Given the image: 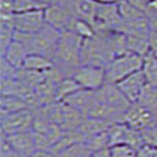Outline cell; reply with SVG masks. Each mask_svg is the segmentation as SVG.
Returning <instances> with one entry per match:
<instances>
[{
    "label": "cell",
    "mask_w": 157,
    "mask_h": 157,
    "mask_svg": "<svg viewBox=\"0 0 157 157\" xmlns=\"http://www.w3.org/2000/svg\"><path fill=\"white\" fill-rule=\"evenodd\" d=\"M60 36L62 32L46 23V25L40 31L36 33L16 32L14 39L21 43L26 47L29 55L30 53L43 55L55 62L57 46L60 39Z\"/></svg>",
    "instance_id": "cell-1"
},
{
    "label": "cell",
    "mask_w": 157,
    "mask_h": 157,
    "mask_svg": "<svg viewBox=\"0 0 157 157\" xmlns=\"http://www.w3.org/2000/svg\"><path fill=\"white\" fill-rule=\"evenodd\" d=\"M82 45L83 39L73 31L62 32L57 46L55 65L60 70L64 77H71L75 70L82 65Z\"/></svg>",
    "instance_id": "cell-2"
},
{
    "label": "cell",
    "mask_w": 157,
    "mask_h": 157,
    "mask_svg": "<svg viewBox=\"0 0 157 157\" xmlns=\"http://www.w3.org/2000/svg\"><path fill=\"white\" fill-rule=\"evenodd\" d=\"M116 57L111 46L108 32H96L94 38L83 40L82 65H92L105 69L106 65Z\"/></svg>",
    "instance_id": "cell-3"
},
{
    "label": "cell",
    "mask_w": 157,
    "mask_h": 157,
    "mask_svg": "<svg viewBox=\"0 0 157 157\" xmlns=\"http://www.w3.org/2000/svg\"><path fill=\"white\" fill-rule=\"evenodd\" d=\"M143 67V57L126 52L121 56L115 57L105 67L106 82L117 84L121 80L129 77L137 71L142 70Z\"/></svg>",
    "instance_id": "cell-4"
},
{
    "label": "cell",
    "mask_w": 157,
    "mask_h": 157,
    "mask_svg": "<svg viewBox=\"0 0 157 157\" xmlns=\"http://www.w3.org/2000/svg\"><path fill=\"white\" fill-rule=\"evenodd\" d=\"M71 77L83 90L89 91H97L106 83L105 69L92 65H80L75 70Z\"/></svg>",
    "instance_id": "cell-5"
},
{
    "label": "cell",
    "mask_w": 157,
    "mask_h": 157,
    "mask_svg": "<svg viewBox=\"0 0 157 157\" xmlns=\"http://www.w3.org/2000/svg\"><path fill=\"white\" fill-rule=\"evenodd\" d=\"M44 13L46 23L60 32L72 31L73 24L77 19L72 8L60 4H50L44 10Z\"/></svg>",
    "instance_id": "cell-6"
},
{
    "label": "cell",
    "mask_w": 157,
    "mask_h": 157,
    "mask_svg": "<svg viewBox=\"0 0 157 157\" xmlns=\"http://www.w3.org/2000/svg\"><path fill=\"white\" fill-rule=\"evenodd\" d=\"M34 115L31 109H26L1 116V134L5 136L20 134L33 129Z\"/></svg>",
    "instance_id": "cell-7"
},
{
    "label": "cell",
    "mask_w": 157,
    "mask_h": 157,
    "mask_svg": "<svg viewBox=\"0 0 157 157\" xmlns=\"http://www.w3.org/2000/svg\"><path fill=\"white\" fill-rule=\"evenodd\" d=\"M122 123H125L137 131H142L148 126L156 124V115L141 103H131Z\"/></svg>",
    "instance_id": "cell-8"
},
{
    "label": "cell",
    "mask_w": 157,
    "mask_h": 157,
    "mask_svg": "<svg viewBox=\"0 0 157 157\" xmlns=\"http://www.w3.org/2000/svg\"><path fill=\"white\" fill-rule=\"evenodd\" d=\"M122 18L118 13L117 4L115 5H98L97 14L94 19L96 32H110L117 31L122 24Z\"/></svg>",
    "instance_id": "cell-9"
},
{
    "label": "cell",
    "mask_w": 157,
    "mask_h": 157,
    "mask_svg": "<svg viewBox=\"0 0 157 157\" xmlns=\"http://www.w3.org/2000/svg\"><path fill=\"white\" fill-rule=\"evenodd\" d=\"M44 10H33L14 13L16 31L23 33H36L40 31L46 25Z\"/></svg>",
    "instance_id": "cell-10"
},
{
    "label": "cell",
    "mask_w": 157,
    "mask_h": 157,
    "mask_svg": "<svg viewBox=\"0 0 157 157\" xmlns=\"http://www.w3.org/2000/svg\"><path fill=\"white\" fill-rule=\"evenodd\" d=\"M147 85H148V80L142 70L135 72L132 75H130L129 77H126L123 80H121L119 83H117L118 89L129 99L130 103H137L140 101Z\"/></svg>",
    "instance_id": "cell-11"
},
{
    "label": "cell",
    "mask_w": 157,
    "mask_h": 157,
    "mask_svg": "<svg viewBox=\"0 0 157 157\" xmlns=\"http://www.w3.org/2000/svg\"><path fill=\"white\" fill-rule=\"evenodd\" d=\"M14 13H0V52H6L16 37Z\"/></svg>",
    "instance_id": "cell-12"
},
{
    "label": "cell",
    "mask_w": 157,
    "mask_h": 157,
    "mask_svg": "<svg viewBox=\"0 0 157 157\" xmlns=\"http://www.w3.org/2000/svg\"><path fill=\"white\" fill-rule=\"evenodd\" d=\"M96 98H97L96 91H89V90H83L82 89L77 92H75L73 94H71L70 97H67L64 102L71 105L72 108L80 111L86 117L87 113L90 112V110L94 106Z\"/></svg>",
    "instance_id": "cell-13"
},
{
    "label": "cell",
    "mask_w": 157,
    "mask_h": 157,
    "mask_svg": "<svg viewBox=\"0 0 157 157\" xmlns=\"http://www.w3.org/2000/svg\"><path fill=\"white\" fill-rule=\"evenodd\" d=\"M6 137L8 142L11 143V145L21 157H30L37 150L32 130L12 135V136H6Z\"/></svg>",
    "instance_id": "cell-14"
},
{
    "label": "cell",
    "mask_w": 157,
    "mask_h": 157,
    "mask_svg": "<svg viewBox=\"0 0 157 157\" xmlns=\"http://www.w3.org/2000/svg\"><path fill=\"white\" fill-rule=\"evenodd\" d=\"M150 31H151V27L147 16L132 21H122V24L117 29V32L124 33L125 36H132V37H140V38H149Z\"/></svg>",
    "instance_id": "cell-15"
},
{
    "label": "cell",
    "mask_w": 157,
    "mask_h": 157,
    "mask_svg": "<svg viewBox=\"0 0 157 157\" xmlns=\"http://www.w3.org/2000/svg\"><path fill=\"white\" fill-rule=\"evenodd\" d=\"M111 124H112V122L106 121V119L85 117L78 130L85 136V138H86L87 141L89 138H92V137L97 136V135L108 131V129L110 128Z\"/></svg>",
    "instance_id": "cell-16"
},
{
    "label": "cell",
    "mask_w": 157,
    "mask_h": 157,
    "mask_svg": "<svg viewBox=\"0 0 157 157\" xmlns=\"http://www.w3.org/2000/svg\"><path fill=\"white\" fill-rule=\"evenodd\" d=\"M85 116L80 111L72 108L65 102H62V124L60 126L64 130H78Z\"/></svg>",
    "instance_id": "cell-17"
},
{
    "label": "cell",
    "mask_w": 157,
    "mask_h": 157,
    "mask_svg": "<svg viewBox=\"0 0 157 157\" xmlns=\"http://www.w3.org/2000/svg\"><path fill=\"white\" fill-rule=\"evenodd\" d=\"M29 56V52L26 50V47L24 46L21 43H19L18 40H13V43L8 46L6 52L1 56L2 58H5L11 65H13L17 69H23L25 60Z\"/></svg>",
    "instance_id": "cell-18"
},
{
    "label": "cell",
    "mask_w": 157,
    "mask_h": 157,
    "mask_svg": "<svg viewBox=\"0 0 157 157\" xmlns=\"http://www.w3.org/2000/svg\"><path fill=\"white\" fill-rule=\"evenodd\" d=\"M98 5L99 4H97L94 0H76L72 8H73L77 18L83 19L91 25H94Z\"/></svg>",
    "instance_id": "cell-19"
},
{
    "label": "cell",
    "mask_w": 157,
    "mask_h": 157,
    "mask_svg": "<svg viewBox=\"0 0 157 157\" xmlns=\"http://www.w3.org/2000/svg\"><path fill=\"white\" fill-rule=\"evenodd\" d=\"M53 66H55V62L52 59L43 55H38V53H30L25 60L23 69L45 73L48 70H51Z\"/></svg>",
    "instance_id": "cell-20"
},
{
    "label": "cell",
    "mask_w": 157,
    "mask_h": 157,
    "mask_svg": "<svg viewBox=\"0 0 157 157\" xmlns=\"http://www.w3.org/2000/svg\"><path fill=\"white\" fill-rule=\"evenodd\" d=\"M30 109V105L26 101L14 96H1L0 98V113L1 116H6L10 113H14L18 111Z\"/></svg>",
    "instance_id": "cell-21"
},
{
    "label": "cell",
    "mask_w": 157,
    "mask_h": 157,
    "mask_svg": "<svg viewBox=\"0 0 157 157\" xmlns=\"http://www.w3.org/2000/svg\"><path fill=\"white\" fill-rule=\"evenodd\" d=\"M142 71L145 75L148 84L151 86L157 85V56L156 53L150 50L147 55L143 57V67Z\"/></svg>",
    "instance_id": "cell-22"
},
{
    "label": "cell",
    "mask_w": 157,
    "mask_h": 157,
    "mask_svg": "<svg viewBox=\"0 0 157 157\" xmlns=\"http://www.w3.org/2000/svg\"><path fill=\"white\" fill-rule=\"evenodd\" d=\"M82 90L78 83L72 77H65L57 84V102H64L71 94Z\"/></svg>",
    "instance_id": "cell-23"
},
{
    "label": "cell",
    "mask_w": 157,
    "mask_h": 157,
    "mask_svg": "<svg viewBox=\"0 0 157 157\" xmlns=\"http://www.w3.org/2000/svg\"><path fill=\"white\" fill-rule=\"evenodd\" d=\"M126 45L128 51L136 55L144 57L151 50L149 43V38H140V37H132L126 36Z\"/></svg>",
    "instance_id": "cell-24"
},
{
    "label": "cell",
    "mask_w": 157,
    "mask_h": 157,
    "mask_svg": "<svg viewBox=\"0 0 157 157\" xmlns=\"http://www.w3.org/2000/svg\"><path fill=\"white\" fill-rule=\"evenodd\" d=\"M92 154L86 142H80L56 154V157H92Z\"/></svg>",
    "instance_id": "cell-25"
},
{
    "label": "cell",
    "mask_w": 157,
    "mask_h": 157,
    "mask_svg": "<svg viewBox=\"0 0 157 157\" xmlns=\"http://www.w3.org/2000/svg\"><path fill=\"white\" fill-rule=\"evenodd\" d=\"M117 8L118 13H119L123 21H132V20H136V19H140L142 17L147 16L144 12L140 11L138 8L134 7L132 5L126 2L125 0H121L117 4Z\"/></svg>",
    "instance_id": "cell-26"
},
{
    "label": "cell",
    "mask_w": 157,
    "mask_h": 157,
    "mask_svg": "<svg viewBox=\"0 0 157 157\" xmlns=\"http://www.w3.org/2000/svg\"><path fill=\"white\" fill-rule=\"evenodd\" d=\"M72 31L77 36H79L83 40L94 38L96 36V30H94V25H91L90 23H87L83 19H79V18L76 19V21L73 24V27H72Z\"/></svg>",
    "instance_id": "cell-27"
},
{
    "label": "cell",
    "mask_w": 157,
    "mask_h": 157,
    "mask_svg": "<svg viewBox=\"0 0 157 157\" xmlns=\"http://www.w3.org/2000/svg\"><path fill=\"white\" fill-rule=\"evenodd\" d=\"M86 144L89 145V148L92 150V152L110 149V141H109L108 131L97 135V136H94L92 138H89L86 141Z\"/></svg>",
    "instance_id": "cell-28"
},
{
    "label": "cell",
    "mask_w": 157,
    "mask_h": 157,
    "mask_svg": "<svg viewBox=\"0 0 157 157\" xmlns=\"http://www.w3.org/2000/svg\"><path fill=\"white\" fill-rule=\"evenodd\" d=\"M47 6L41 4L38 0H14V11L16 13L27 12L33 10H44Z\"/></svg>",
    "instance_id": "cell-29"
},
{
    "label": "cell",
    "mask_w": 157,
    "mask_h": 157,
    "mask_svg": "<svg viewBox=\"0 0 157 157\" xmlns=\"http://www.w3.org/2000/svg\"><path fill=\"white\" fill-rule=\"evenodd\" d=\"M111 157H136L137 149L128 144H117L112 145L110 149Z\"/></svg>",
    "instance_id": "cell-30"
},
{
    "label": "cell",
    "mask_w": 157,
    "mask_h": 157,
    "mask_svg": "<svg viewBox=\"0 0 157 157\" xmlns=\"http://www.w3.org/2000/svg\"><path fill=\"white\" fill-rule=\"evenodd\" d=\"M141 132L142 140L144 145H149L152 148L157 149V125L154 124L151 126H148L145 129H143Z\"/></svg>",
    "instance_id": "cell-31"
},
{
    "label": "cell",
    "mask_w": 157,
    "mask_h": 157,
    "mask_svg": "<svg viewBox=\"0 0 157 157\" xmlns=\"http://www.w3.org/2000/svg\"><path fill=\"white\" fill-rule=\"evenodd\" d=\"M18 72H19V69L11 65L5 58L1 57V60H0V77H1V79L17 78Z\"/></svg>",
    "instance_id": "cell-32"
},
{
    "label": "cell",
    "mask_w": 157,
    "mask_h": 157,
    "mask_svg": "<svg viewBox=\"0 0 157 157\" xmlns=\"http://www.w3.org/2000/svg\"><path fill=\"white\" fill-rule=\"evenodd\" d=\"M0 157H21L8 142L7 137L1 134L0 140Z\"/></svg>",
    "instance_id": "cell-33"
},
{
    "label": "cell",
    "mask_w": 157,
    "mask_h": 157,
    "mask_svg": "<svg viewBox=\"0 0 157 157\" xmlns=\"http://www.w3.org/2000/svg\"><path fill=\"white\" fill-rule=\"evenodd\" d=\"M0 13H16L14 0H0Z\"/></svg>",
    "instance_id": "cell-34"
},
{
    "label": "cell",
    "mask_w": 157,
    "mask_h": 157,
    "mask_svg": "<svg viewBox=\"0 0 157 157\" xmlns=\"http://www.w3.org/2000/svg\"><path fill=\"white\" fill-rule=\"evenodd\" d=\"M125 1L147 14V8H148V1L147 0H125Z\"/></svg>",
    "instance_id": "cell-35"
},
{
    "label": "cell",
    "mask_w": 157,
    "mask_h": 157,
    "mask_svg": "<svg viewBox=\"0 0 157 157\" xmlns=\"http://www.w3.org/2000/svg\"><path fill=\"white\" fill-rule=\"evenodd\" d=\"M30 157H56L51 150H36Z\"/></svg>",
    "instance_id": "cell-36"
},
{
    "label": "cell",
    "mask_w": 157,
    "mask_h": 157,
    "mask_svg": "<svg viewBox=\"0 0 157 157\" xmlns=\"http://www.w3.org/2000/svg\"><path fill=\"white\" fill-rule=\"evenodd\" d=\"M149 14H157V0H150V1H148L147 16H149Z\"/></svg>",
    "instance_id": "cell-37"
},
{
    "label": "cell",
    "mask_w": 157,
    "mask_h": 157,
    "mask_svg": "<svg viewBox=\"0 0 157 157\" xmlns=\"http://www.w3.org/2000/svg\"><path fill=\"white\" fill-rule=\"evenodd\" d=\"M92 157H111L110 150L105 149V150H101V151H96V152L92 154Z\"/></svg>",
    "instance_id": "cell-38"
},
{
    "label": "cell",
    "mask_w": 157,
    "mask_h": 157,
    "mask_svg": "<svg viewBox=\"0 0 157 157\" xmlns=\"http://www.w3.org/2000/svg\"><path fill=\"white\" fill-rule=\"evenodd\" d=\"M94 1L101 5H115V4H118L121 0H94Z\"/></svg>",
    "instance_id": "cell-39"
},
{
    "label": "cell",
    "mask_w": 157,
    "mask_h": 157,
    "mask_svg": "<svg viewBox=\"0 0 157 157\" xmlns=\"http://www.w3.org/2000/svg\"><path fill=\"white\" fill-rule=\"evenodd\" d=\"M38 1H40L41 4H44V5H46V6H48L50 4L53 2V0H38Z\"/></svg>",
    "instance_id": "cell-40"
},
{
    "label": "cell",
    "mask_w": 157,
    "mask_h": 157,
    "mask_svg": "<svg viewBox=\"0 0 157 157\" xmlns=\"http://www.w3.org/2000/svg\"><path fill=\"white\" fill-rule=\"evenodd\" d=\"M156 125H157V118H156Z\"/></svg>",
    "instance_id": "cell-41"
},
{
    "label": "cell",
    "mask_w": 157,
    "mask_h": 157,
    "mask_svg": "<svg viewBox=\"0 0 157 157\" xmlns=\"http://www.w3.org/2000/svg\"><path fill=\"white\" fill-rule=\"evenodd\" d=\"M155 87H156V89H157V85H156V86H155Z\"/></svg>",
    "instance_id": "cell-42"
},
{
    "label": "cell",
    "mask_w": 157,
    "mask_h": 157,
    "mask_svg": "<svg viewBox=\"0 0 157 157\" xmlns=\"http://www.w3.org/2000/svg\"><path fill=\"white\" fill-rule=\"evenodd\" d=\"M147 1H150V0H147Z\"/></svg>",
    "instance_id": "cell-43"
}]
</instances>
